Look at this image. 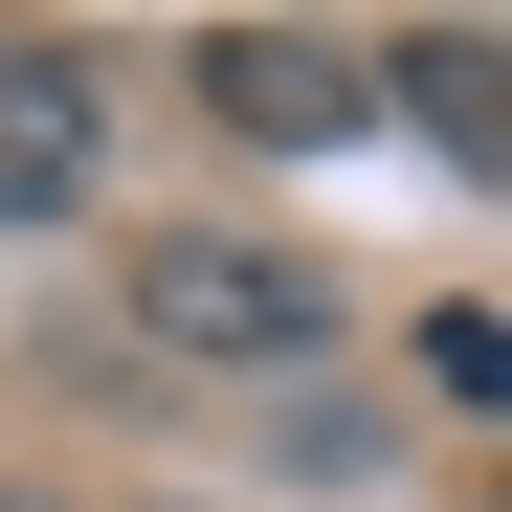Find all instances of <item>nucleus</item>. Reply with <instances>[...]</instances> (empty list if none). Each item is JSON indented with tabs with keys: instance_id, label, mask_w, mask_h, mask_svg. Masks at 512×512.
<instances>
[{
	"instance_id": "obj_3",
	"label": "nucleus",
	"mask_w": 512,
	"mask_h": 512,
	"mask_svg": "<svg viewBox=\"0 0 512 512\" xmlns=\"http://www.w3.org/2000/svg\"><path fill=\"white\" fill-rule=\"evenodd\" d=\"M201 90H223L245 134H357V112H379V67H357V45H290V23H223V45H201Z\"/></svg>"
},
{
	"instance_id": "obj_2",
	"label": "nucleus",
	"mask_w": 512,
	"mask_h": 512,
	"mask_svg": "<svg viewBox=\"0 0 512 512\" xmlns=\"http://www.w3.org/2000/svg\"><path fill=\"white\" fill-rule=\"evenodd\" d=\"M90 156H112L90 67H67V45H0V223H67V201H90Z\"/></svg>"
},
{
	"instance_id": "obj_1",
	"label": "nucleus",
	"mask_w": 512,
	"mask_h": 512,
	"mask_svg": "<svg viewBox=\"0 0 512 512\" xmlns=\"http://www.w3.org/2000/svg\"><path fill=\"white\" fill-rule=\"evenodd\" d=\"M134 312L179 334V357H312V334H334V290L290 268V245H156Z\"/></svg>"
}]
</instances>
